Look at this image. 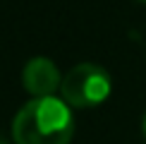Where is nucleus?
<instances>
[{
  "instance_id": "nucleus-5",
  "label": "nucleus",
  "mask_w": 146,
  "mask_h": 144,
  "mask_svg": "<svg viewBox=\"0 0 146 144\" xmlns=\"http://www.w3.org/2000/svg\"><path fill=\"white\" fill-rule=\"evenodd\" d=\"M139 3H146V0H139Z\"/></svg>"
},
{
  "instance_id": "nucleus-3",
  "label": "nucleus",
  "mask_w": 146,
  "mask_h": 144,
  "mask_svg": "<svg viewBox=\"0 0 146 144\" xmlns=\"http://www.w3.org/2000/svg\"><path fill=\"white\" fill-rule=\"evenodd\" d=\"M22 84L27 94L36 96H55L58 89H62V75H60L58 65L48 58H31L24 65L22 72Z\"/></svg>"
},
{
  "instance_id": "nucleus-4",
  "label": "nucleus",
  "mask_w": 146,
  "mask_h": 144,
  "mask_svg": "<svg viewBox=\"0 0 146 144\" xmlns=\"http://www.w3.org/2000/svg\"><path fill=\"white\" fill-rule=\"evenodd\" d=\"M144 137H146V115H144Z\"/></svg>"
},
{
  "instance_id": "nucleus-2",
  "label": "nucleus",
  "mask_w": 146,
  "mask_h": 144,
  "mask_svg": "<svg viewBox=\"0 0 146 144\" xmlns=\"http://www.w3.org/2000/svg\"><path fill=\"white\" fill-rule=\"evenodd\" d=\"M113 79L106 67L96 63L74 65L62 77V99L72 108H96L110 96Z\"/></svg>"
},
{
  "instance_id": "nucleus-1",
  "label": "nucleus",
  "mask_w": 146,
  "mask_h": 144,
  "mask_svg": "<svg viewBox=\"0 0 146 144\" xmlns=\"http://www.w3.org/2000/svg\"><path fill=\"white\" fill-rule=\"evenodd\" d=\"M15 144H70L74 137V113L65 99L36 96L12 120Z\"/></svg>"
},
{
  "instance_id": "nucleus-6",
  "label": "nucleus",
  "mask_w": 146,
  "mask_h": 144,
  "mask_svg": "<svg viewBox=\"0 0 146 144\" xmlns=\"http://www.w3.org/2000/svg\"><path fill=\"white\" fill-rule=\"evenodd\" d=\"M0 144H3V142H0Z\"/></svg>"
}]
</instances>
